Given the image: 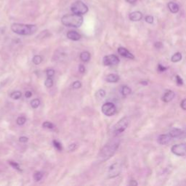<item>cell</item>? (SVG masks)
<instances>
[{"instance_id":"obj_39","label":"cell","mask_w":186,"mask_h":186,"mask_svg":"<svg viewBox=\"0 0 186 186\" xmlns=\"http://www.w3.org/2000/svg\"><path fill=\"white\" fill-rule=\"evenodd\" d=\"M79 72L82 73H84L85 72V67H84V65H80L79 67Z\"/></svg>"},{"instance_id":"obj_29","label":"cell","mask_w":186,"mask_h":186,"mask_svg":"<svg viewBox=\"0 0 186 186\" xmlns=\"http://www.w3.org/2000/svg\"><path fill=\"white\" fill-rule=\"evenodd\" d=\"M17 124H18V125H23L26 122V119H25L24 116H19L18 119H17Z\"/></svg>"},{"instance_id":"obj_20","label":"cell","mask_w":186,"mask_h":186,"mask_svg":"<svg viewBox=\"0 0 186 186\" xmlns=\"http://www.w3.org/2000/svg\"><path fill=\"white\" fill-rule=\"evenodd\" d=\"M182 54L180 52H176L175 54H174L171 57V61L172 63H177V62H180V60H182Z\"/></svg>"},{"instance_id":"obj_44","label":"cell","mask_w":186,"mask_h":186,"mask_svg":"<svg viewBox=\"0 0 186 186\" xmlns=\"http://www.w3.org/2000/svg\"><path fill=\"white\" fill-rule=\"evenodd\" d=\"M126 1L129 4H135L137 2V0H126Z\"/></svg>"},{"instance_id":"obj_37","label":"cell","mask_w":186,"mask_h":186,"mask_svg":"<svg viewBox=\"0 0 186 186\" xmlns=\"http://www.w3.org/2000/svg\"><path fill=\"white\" fill-rule=\"evenodd\" d=\"M76 149V145L75 144V143L71 144V145L68 146V150H69L70 151H74Z\"/></svg>"},{"instance_id":"obj_32","label":"cell","mask_w":186,"mask_h":186,"mask_svg":"<svg viewBox=\"0 0 186 186\" xmlns=\"http://www.w3.org/2000/svg\"><path fill=\"white\" fill-rule=\"evenodd\" d=\"M72 87L73 89H79L82 87V83L79 82V81H76L73 83L72 84Z\"/></svg>"},{"instance_id":"obj_40","label":"cell","mask_w":186,"mask_h":186,"mask_svg":"<svg viewBox=\"0 0 186 186\" xmlns=\"http://www.w3.org/2000/svg\"><path fill=\"white\" fill-rule=\"evenodd\" d=\"M25 98H30L32 96V92L31 91H27V92H25Z\"/></svg>"},{"instance_id":"obj_13","label":"cell","mask_w":186,"mask_h":186,"mask_svg":"<svg viewBox=\"0 0 186 186\" xmlns=\"http://www.w3.org/2000/svg\"><path fill=\"white\" fill-rule=\"evenodd\" d=\"M175 96V93L172 90H167V92H164V94L162 96V100L164 103H169L173 100Z\"/></svg>"},{"instance_id":"obj_33","label":"cell","mask_w":186,"mask_h":186,"mask_svg":"<svg viewBox=\"0 0 186 186\" xmlns=\"http://www.w3.org/2000/svg\"><path fill=\"white\" fill-rule=\"evenodd\" d=\"M175 80H176L177 84L178 85H183V79H182L179 75H176V76H175Z\"/></svg>"},{"instance_id":"obj_43","label":"cell","mask_w":186,"mask_h":186,"mask_svg":"<svg viewBox=\"0 0 186 186\" xmlns=\"http://www.w3.org/2000/svg\"><path fill=\"white\" fill-rule=\"evenodd\" d=\"M141 84H142V85H144V86H145V85H148V81H141V82H140Z\"/></svg>"},{"instance_id":"obj_9","label":"cell","mask_w":186,"mask_h":186,"mask_svg":"<svg viewBox=\"0 0 186 186\" xmlns=\"http://www.w3.org/2000/svg\"><path fill=\"white\" fill-rule=\"evenodd\" d=\"M120 60L116 55H106L103 57V63L105 66H116L119 64Z\"/></svg>"},{"instance_id":"obj_7","label":"cell","mask_w":186,"mask_h":186,"mask_svg":"<svg viewBox=\"0 0 186 186\" xmlns=\"http://www.w3.org/2000/svg\"><path fill=\"white\" fill-rule=\"evenodd\" d=\"M101 110L103 114L107 116H112L116 112V105L110 102H108L103 105L101 108Z\"/></svg>"},{"instance_id":"obj_38","label":"cell","mask_w":186,"mask_h":186,"mask_svg":"<svg viewBox=\"0 0 186 186\" xmlns=\"http://www.w3.org/2000/svg\"><path fill=\"white\" fill-rule=\"evenodd\" d=\"M29 140V138L28 137H25V136H23V137H20L19 138V141L20 142H23V143H25V142H26L27 141Z\"/></svg>"},{"instance_id":"obj_42","label":"cell","mask_w":186,"mask_h":186,"mask_svg":"<svg viewBox=\"0 0 186 186\" xmlns=\"http://www.w3.org/2000/svg\"><path fill=\"white\" fill-rule=\"evenodd\" d=\"M129 185H137L138 184H137V183L136 182L135 180H130V183H129Z\"/></svg>"},{"instance_id":"obj_26","label":"cell","mask_w":186,"mask_h":186,"mask_svg":"<svg viewBox=\"0 0 186 186\" xmlns=\"http://www.w3.org/2000/svg\"><path fill=\"white\" fill-rule=\"evenodd\" d=\"M42 177H43V173L42 172H36L34 174V179L35 181H39V180H41Z\"/></svg>"},{"instance_id":"obj_22","label":"cell","mask_w":186,"mask_h":186,"mask_svg":"<svg viewBox=\"0 0 186 186\" xmlns=\"http://www.w3.org/2000/svg\"><path fill=\"white\" fill-rule=\"evenodd\" d=\"M95 96H96V98H98V99H102V98H103L105 96V91L103 90V89H99L96 92Z\"/></svg>"},{"instance_id":"obj_24","label":"cell","mask_w":186,"mask_h":186,"mask_svg":"<svg viewBox=\"0 0 186 186\" xmlns=\"http://www.w3.org/2000/svg\"><path fill=\"white\" fill-rule=\"evenodd\" d=\"M44 85L47 88H50L53 85V80L52 79L51 77H47V79H46V81L44 82Z\"/></svg>"},{"instance_id":"obj_1","label":"cell","mask_w":186,"mask_h":186,"mask_svg":"<svg viewBox=\"0 0 186 186\" xmlns=\"http://www.w3.org/2000/svg\"><path fill=\"white\" fill-rule=\"evenodd\" d=\"M120 142L119 140H113L108 142L103 148L101 149L99 157L102 161H106L107 159L112 157L117 151L119 146Z\"/></svg>"},{"instance_id":"obj_21","label":"cell","mask_w":186,"mask_h":186,"mask_svg":"<svg viewBox=\"0 0 186 186\" xmlns=\"http://www.w3.org/2000/svg\"><path fill=\"white\" fill-rule=\"evenodd\" d=\"M21 96H22V93H21V92L15 91L11 93V95H10V98H13V99H14V100H18V99H20V98H21Z\"/></svg>"},{"instance_id":"obj_17","label":"cell","mask_w":186,"mask_h":186,"mask_svg":"<svg viewBox=\"0 0 186 186\" xmlns=\"http://www.w3.org/2000/svg\"><path fill=\"white\" fill-rule=\"evenodd\" d=\"M168 8L169 10H170L171 13H178V11L180 10V7H179V5L177 4L175 2H170L168 3Z\"/></svg>"},{"instance_id":"obj_19","label":"cell","mask_w":186,"mask_h":186,"mask_svg":"<svg viewBox=\"0 0 186 186\" xmlns=\"http://www.w3.org/2000/svg\"><path fill=\"white\" fill-rule=\"evenodd\" d=\"M121 95L124 96V97H126V96L130 95L132 93V89L128 86L124 85L121 89Z\"/></svg>"},{"instance_id":"obj_6","label":"cell","mask_w":186,"mask_h":186,"mask_svg":"<svg viewBox=\"0 0 186 186\" xmlns=\"http://www.w3.org/2000/svg\"><path fill=\"white\" fill-rule=\"evenodd\" d=\"M121 172V164L120 162H115L110 165L108 170V178H114Z\"/></svg>"},{"instance_id":"obj_30","label":"cell","mask_w":186,"mask_h":186,"mask_svg":"<svg viewBox=\"0 0 186 186\" xmlns=\"http://www.w3.org/2000/svg\"><path fill=\"white\" fill-rule=\"evenodd\" d=\"M9 164L12 166V167L14 168V169H17L18 171H19V172H21V169H20V166L19 164H18V163H16V162H14V161H9Z\"/></svg>"},{"instance_id":"obj_8","label":"cell","mask_w":186,"mask_h":186,"mask_svg":"<svg viewBox=\"0 0 186 186\" xmlns=\"http://www.w3.org/2000/svg\"><path fill=\"white\" fill-rule=\"evenodd\" d=\"M172 153L177 156H184L186 155V143H179L171 148Z\"/></svg>"},{"instance_id":"obj_25","label":"cell","mask_w":186,"mask_h":186,"mask_svg":"<svg viewBox=\"0 0 186 186\" xmlns=\"http://www.w3.org/2000/svg\"><path fill=\"white\" fill-rule=\"evenodd\" d=\"M41 61H42V57L40 55H35L34 57H33V63H34L35 65L40 64Z\"/></svg>"},{"instance_id":"obj_10","label":"cell","mask_w":186,"mask_h":186,"mask_svg":"<svg viewBox=\"0 0 186 186\" xmlns=\"http://www.w3.org/2000/svg\"><path fill=\"white\" fill-rule=\"evenodd\" d=\"M172 139L173 138L171 137L169 134H163V135H160L158 136L157 141L160 145H165L170 143L171 141L172 140Z\"/></svg>"},{"instance_id":"obj_15","label":"cell","mask_w":186,"mask_h":186,"mask_svg":"<svg viewBox=\"0 0 186 186\" xmlns=\"http://www.w3.org/2000/svg\"><path fill=\"white\" fill-rule=\"evenodd\" d=\"M67 37L73 41H78L81 39V35L75 31H70L67 33Z\"/></svg>"},{"instance_id":"obj_28","label":"cell","mask_w":186,"mask_h":186,"mask_svg":"<svg viewBox=\"0 0 186 186\" xmlns=\"http://www.w3.org/2000/svg\"><path fill=\"white\" fill-rule=\"evenodd\" d=\"M42 126L44 128H46V129H52L54 128V124L52 123H51L50 121H45L44 122V124H42Z\"/></svg>"},{"instance_id":"obj_41","label":"cell","mask_w":186,"mask_h":186,"mask_svg":"<svg viewBox=\"0 0 186 186\" xmlns=\"http://www.w3.org/2000/svg\"><path fill=\"white\" fill-rule=\"evenodd\" d=\"M154 46L156 47V48L159 49V48H161V47H162V43H161V42H156Z\"/></svg>"},{"instance_id":"obj_31","label":"cell","mask_w":186,"mask_h":186,"mask_svg":"<svg viewBox=\"0 0 186 186\" xmlns=\"http://www.w3.org/2000/svg\"><path fill=\"white\" fill-rule=\"evenodd\" d=\"M145 20L146 23H148L149 24H151V23H153L154 18H153V17L151 15H147L145 18Z\"/></svg>"},{"instance_id":"obj_14","label":"cell","mask_w":186,"mask_h":186,"mask_svg":"<svg viewBox=\"0 0 186 186\" xmlns=\"http://www.w3.org/2000/svg\"><path fill=\"white\" fill-rule=\"evenodd\" d=\"M129 18L132 21H140L142 18V13L140 11H135L129 14Z\"/></svg>"},{"instance_id":"obj_23","label":"cell","mask_w":186,"mask_h":186,"mask_svg":"<svg viewBox=\"0 0 186 186\" xmlns=\"http://www.w3.org/2000/svg\"><path fill=\"white\" fill-rule=\"evenodd\" d=\"M39 105H40V100L37 98L32 100L31 102V105L33 108H37L39 106Z\"/></svg>"},{"instance_id":"obj_12","label":"cell","mask_w":186,"mask_h":186,"mask_svg":"<svg viewBox=\"0 0 186 186\" xmlns=\"http://www.w3.org/2000/svg\"><path fill=\"white\" fill-rule=\"evenodd\" d=\"M172 138H180L185 135V132L180 128H173L169 133Z\"/></svg>"},{"instance_id":"obj_34","label":"cell","mask_w":186,"mask_h":186,"mask_svg":"<svg viewBox=\"0 0 186 186\" xmlns=\"http://www.w3.org/2000/svg\"><path fill=\"white\" fill-rule=\"evenodd\" d=\"M46 74L47 77H52L55 75V71L53 69H47L46 71Z\"/></svg>"},{"instance_id":"obj_2","label":"cell","mask_w":186,"mask_h":186,"mask_svg":"<svg viewBox=\"0 0 186 186\" xmlns=\"http://www.w3.org/2000/svg\"><path fill=\"white\" fill-rule=\"evenodd\" d=\"M61 22L63 25L68 27L79 28L83 23V17L82 15H77L75 13L66 15L61 18Z\"/></svg>"},{"instance_id":"obj_36","label":"cell","mask_w":186,"mask_h":186,"mask_svg":"<svg viewBox=\"0 0 186 186\" xmlns=\"http://www.w3.org/2000/svg\"><path fill=\"white\" fill-rule=\"evenodd\" d=\"M180 106L182 108V109L184 110H186V99H183V100L180 103Z\"/></svg>"},{"instance_id":"obj_35","label":"cell","mask_w":186,"mask_h":186,"mask_svg":"<svg viewBox=\"0 0 186 186\" xmlns=\"http://www.w3.org/2000/svg\"><path fill=\"white\" fill-rule=\"evenodd\" d=\"M167 70V67H165L164 66H162L161 64H158V71H160V72H163V71H165Z\"/></svg>"},{"instance_id":"obj_18","label":"cell","mask_w":186,"mask_h":186,"mask_svg":"<svg viewBox=\"0 0 186 186\" xmlns=\"http://www.w3.org/2000/svg\"><path fill=\"white\" fill-rule=\"evenodd\" d=\"M90 53L89 52H82V53L80 54V59L82 61L84 62V63H87V62H89V60H90Z\"/></svg>"},{"instance_id":"obj_3","label":"cell","mask_w":186,"mask_h":186,"mask_svg":"<svg viewBox=\"0 0 186 186\" xmlns=\"http://www.w3.org/2000/svg\"><path fill=\"white\" fill-rule=\"evenodd\" d=\"M11 29L14 33L17 34L23 35H31L34 34L37 30V27L35 25H25L20 23H13L11 25Z\"/></svg>"},{"instance_id":"obj_16","label":"cell","mask_w":186,"mask_h":186,"mask_svg":"<svg viewBox=\"0 0 186 186\" xmlns=\"http://www.w3.org/2000/svg\"><path fill=\"white\" fill-rule=\"evenodd\" d=\"M119 76L116 73H110L105 77V81L109 83H116L119 82Z\"/></svg>"},{"instance_id":"obj_11","label":"cell","mask_w":186,"mask_h":186,"mask_svg":"<svg viewBox=\"0 0 186 186\" xmlns=\"http://www.w3.org/2000/svg\"><path fill=\"white\" fill-rule=\"evenodd\" d=\"M118 52H119L120 55H121L124 57H126V58H128V59H131V60L135 59V55L131 53L126 48L122 47H119L118 48Z\"/></svg>"},{"instance_id":"obj_4","label":"cell","mask_w":186,"mask_h":186,"mask_svg":"<svg viewBox=\"0 0 186 186\" xmlns=\"http://www.w3.org/2000/svg\"><path fill=\"white\" fill-rule=\"evenodd\" d=\"M129 119L128 117L124 116L117 122L113 127V131L115 135H119L124 132L129 124Z\"/></svg>"},{"instance_id":"obj_5","label":"cell","mask_w":186,"mask_h":186,"mask_svg":"<svg viewBox=\"0 0 186 186\" xmlns=\"http://www.w3.org/2000/svg\"><path fill=\"white\" fill-rule=\"evenodd\" d=\"M71 10L73 13L77 15H84L88 12V7L82 1H77L73 4Z\"/></svg>"},{"instance_id":"obj_27","label":"cell","mask_w":186,"mask_h":186,"mask_svg":"<svg viewBox=\"0 0 186 186\" xmlns=\"http://www.w3.org/2000/svg\"><path fill=\"white\" fill-rule=\"evenodd\" d=\"M52 143H53V145L55 148L57 149V151H62V149H63V148H62V145L60 144V142H58L57 140H53L52 141Z\"/></svg>"}]
</instances>
